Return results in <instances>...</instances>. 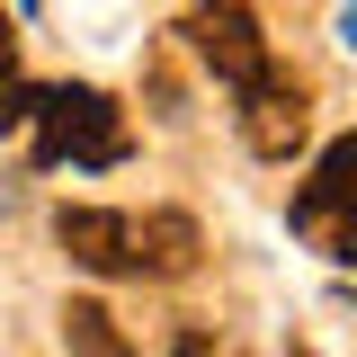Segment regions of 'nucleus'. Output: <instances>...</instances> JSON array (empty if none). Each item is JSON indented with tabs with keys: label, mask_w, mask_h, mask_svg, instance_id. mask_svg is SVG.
I'll list each match as a JSON object with an SVG mask.
<instances>
[{
	"label": "nucleus",
	"mask_w": 357,
	"mask_h": 357,
	"mask_svg": "<svg viewBox=\"0 0 357 357\" xmlns=\"http://www.w3.org/2000/svg\"><path fill=\"white\" fill-rule=\"evenodd\" d=\"M27 126H36V161L45 170H116L134 152L126 134V107L89 81H63V89H36L27 98Z\"/></svg>",
	"instance_id": "nucleus-1"
},
{
	"label": "nucleus",
	"mask_w": 357,
	"mask_h": 357,
	"mask_svg": "<svg viewBox=\"0 0 357 357\" xmlns=\"http://www.w3.org/2000/svg\"><path fill=\"white\" fill-rule=\"evenodd\" d=\"M286 223L304 232L321 259L357 268V134H340L321 161H312V178L295 188V206H286Z\"/></svg>",
	"instance_id": "nucleus-2"
},
{
	"label": "nucleus",
	"mask_w": 357,
	"mask_h": 357,
	"mask_svg": "<svg viewBox=\"0 0 357 357\" xmlns=\"http://www.w3.org/2000/svg\"><path fill=\"white\" fill-rule=\"evenodd\" d=\"M178 36L197 45V63H206L223 89H250V81L268 72V36H259V18H250V9H232V0L188 9V18H178Z\"/></svg>",
	"instance_id": "nucleus-3"
},
{
	"label": "nucleus",
	"mask_w": 357,
	"mask_h": 357,
	"mask_svg": "<svg viewBox=\"0 0 357 357\" xmlns=\"http://www.w3.org/2000/svg\"><path fill=\"white\" fill-rule=\"evenodd\" d=\"M241 98V143L259 152V161H286V152H304V126H312V107H304V81H286L277 63H268L250 89H232Z\"/></svg>",
	"instance_id": "nucleus-4"
},
{
	"label": "nucleus",
	"mask_w": 357,
	"mask_h": 357,
	"mask_svg": "<svg viewBox=\"0 0 357 357\" xmlns=\"http://www.w3.org/2000/svg\"><path fill=\"white\" fill-rule=\"evenodd\" d=\"M54 241L89 277H134V215H116V206H63L54 215Z\"/></svg>",
	"instance_id": "nucleus-5"
},
{
	"label": "nucleus",
	"mask_w": 357,
	"mask_h": 357,
	"mask_svg": "<svg viewBox=\"0 0 357 357\" xmlns=\"http://www.w3.org/2000/svg\"><path fill=\"white\" fill-rule=\"evenodd\" d=\"M188 268H197V223L178 206L134 223V277H188Z\"/></svg>",
	"instance_id": "nucleus-6"
},
{
	"label": "nucleus",
	"mask_w": 357,
	"mask_h": 357,
	"mask_svg": "<svg viewBox=\"0 0 357 357\" xmlns=\"http://www.w3.org/2000/svg\"><path fill=\"white\" fill-rule=\"evenodd\" d=\"M63 349H72V357H134L107 304H63Z\"/></svg>",
	"instance_id": "nucleus-7"
},
{
	"label": "nucleus",
	"mask_w": 357,
	"mask_h": 357,
	"mask_svg": "<svg viewBox=\"0 0 357 357\" xmlns=\"http://www.w3.org/2000/svg\"><path fill=\"white\" fill-rule=\"evenodd\" d=\"M27 98H36V89H27V72H18V27L0 18V134L27 126Z\"/></svg>",
	"instance_id": "nucleus-8"
},
{
	"label": "nucleus",
	"mask_w": 357,
	"mask_h": 357,
	"mask_svg": "<svg viewBox=\"0 0 357 357\" xmlns=\"http://www.w3.org/2000/svg\"><path fill=\"white\" fill-rule=\"evenodd\" d=\"M340 45L357 54V0H340Z\"/></svg>",
	"instance_id": "nucleus-9"
},
{
	"label": "nucleus",
	"mask_w": 357,
	"mask_h": 357,
	"mask_svg": "<svg viewBox=\"0 0 357 357\" xmlns=\"http://www.w3.org/2000/svg\"><path fill=\"white\" fill-rule=\"evenodd\" d=\"M178 357H215V349H206V340H178Z\"/></svg>",
	"instance_id": "nucleus-10"
},
{
	"label": "nucleus",
	"mask_w": 357,
	"mask_h": 357,
	"mask_svg": "<svg viewBox=\"0 0 357 357\" xmlns=\"http://www.w3.org/2000/svg\"><path fill=\"white\" fill-rule=\"evenodd\" d=\"M18 9H36V0H18Z\"/></svg>",
	"instance_id": "nucleus-11"
}]
</instances>
